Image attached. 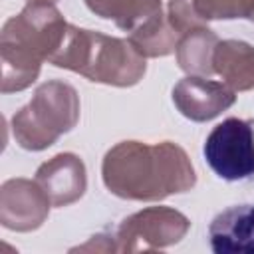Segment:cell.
<instances>
[{
  "instance_id": "1",
  "label": "cell",
  "mask_w": 254,
  "mask_h": 254,
  "mask_svg": "<svg viewBox=\"0 0 254 254\" xmlns=\"http://www.w3.org/2000/svg\"><path fill=\"white\" fill-rule=\"evenodd\" d=\"M101 177L111 194L127 200H163L196 185L187 151L173 141H121L105 153Z\"/></svg>"
},
{
  "instance_id": "2",
  "label": "cell",
  "mask_w": 254,
  "mask_h": 254,
  "mask_svg": "<svg viewBox=\"0 0 254 254\" xmlns=\"http://www.w3.org/2000/svg\"><path fill=\"white\" fill-rule=\"evenodd\" d=\"M67 22L52 2H28L16 16L8 18L0 32L2 93L30 87L44 62L60 50Z\"/></svg>"
},
{
  "instance_id": "3",
  "label": "cell",
  "mask_w": 254,
  "mask_h": 254,
  "mask_svg": "<svg viewBox=\"0 0 254 254\" xmlns=\"http://www.w3.org/2000/svg\"><path fill=\"white\" fill-rule=\"evenodd\" d=\"M50 64L113 87H131L147 71L145 58L133 48L129 38L123 40L71 24Z\"/></svg>"
},
{
  "instance_id": "4",
  "label": "cell",
  "mask_w": 254,
  "mask_h": 254,
  "mask_svg": "<svg viewBox=\"0 0 254 254\" xmlns=\"http://www.w3.org/2000/svg\"><path fill=\"white\" fill-rule=\"evenodd\" d=\"M79 121V95L73 85L52 79L36 87L32 99L12 115V135L26 151H44Z\"/></svg>"
},
{
  "instance_id": "5",
  "label": "cell",
  "mask_w": 254,
  "mask_h": 254,
  "mask_svg": "<svg viewBox=\"0 0 254 254\" xmlns=\"http://www.w3.org/2000/svg\"><path fill=\"white\" fill-rule=\"evenodd\" d=\"M202 155L222 181H246L254 177V125L248 119L228 117L206 135Z\"/></svg>"
},
{
  "instance_id": "6",
  "label": "cell",
  "mask_w": 254,
  "mask_h": 254,
  "mask_svg": "<svg viewBox=\"0 0 254 254\" xmlns=\"http://www.w3.org/2000/svg\"><path fill=\"white\" fill-rule=\"evenodd\" d=\"M190 220L171 206H149L119 222L113 232L115 252H145L173 246L185 238Z\"/></svg>"
},
{
  "instance_id": "7",
  "label": "cell",
  "mask_w": 254,
  "mask_h": 254,
  "mask_svg": "<svg viewBox=\"0 0 254 254\" xmlns=\"http://www.w3.org/2000/svg\"><path fill=\"white\" fill-rule=\"evenodd\" d=\"M52 200L30 179H8L0 187V222L8 230L32 232L50 216Z\"/></svg>"
},
{
  "instance_id": "8",
  "label": "cell",
  "mask_w": 254,
  "mask_h": 254,
  "mask_svg": "<svg viewBox=\"0 0 254 254\" xmlns=\"http://www.w3.org/2000/svg\"><path fill=\"white\" fill-rule=\"evenodd\" d=\"M236 93L222 81L206 79L204 75H187L173 87V103L179 113L190 121L204 123L232 107Z\"/></svg>"
},
{
  "instance_id": "9",
  "label": "cell",
  "mask_w": 254,
  "mask_h": 254,
  "mask_svg": "<svg viewBox=\"0 0 254 254\" xmlns=\"http://www.w3.org/2000/svg\"><path fill=\"white\" fill-rule=\"evenodd\" d=\"M36 181L52 200V206H69L85 194L87 171L75 153H58L38 167Z\"/></svg>"
},
{
  "instance_id": "10",
  "label": "cell",
  "mask_w": 254,
  "mask_h": 254,
  "mask_svg": "<svg viewBox=\"0 0 254 254\" xmlns=\"http://www.w3.org/2000/svg\"><path fill=\"white\" fill-rule=\"evenodd\" d=\"M208 240L216 254H254V204L220 210L208 224Z\"/></svg>"
},
{
  "instance_id": "11",
  "label": "cell",
  "mask_w": 254,
  "mask_h": 254,
  "mask_svg": "<svg viewBox=\"0 0 254 254\" xmlns=\"http://www.w3.org/2000/svg\"><path fill=\"white\" fill-rule=\"evenodd\" d=\"M214 73H218L234 91L254 89V46L242 40H222L212 56Z\"/></svg>"
},
{
  "instance_id": "12",
  "label": "cell",
  "mask_w": 254,
  "mask_h": 254,
  "mask_svg": "<svg viewBox=\"0 0 254 254\" xmlns=\"http://www.w3.org/2000/svg\"><path fill=\"white\" fill-rule=\"evenodd\" d=\"M218 42L216 34L206 26L181 34L175 50L179 67L189 75H212V56Z\"/></svg>"
},
{
  "instance_id": "13",
  "label": "cell",
  "mask_w": 254,
  "mask_h": 254,
  "mask_svg": "<svg viewBox=\"0 0 254 254\" xmlns=\"http://www.w3.org/2000/svg\"><path fill=\"white\" fill-rule=\"evenodd\" d=\"M89 12L113 22L125 32H133L149 18L163 12L161 0H83Z\"/></svg>"
},
{
  "instance_id": "14",
  "label": "cell",
  "mask_w": 254,
  "mask_h": 254,
  "mask_svg": "<svg viewBox=\"0 0 254 254\" xmlns=\"http://www.w3.org/2000/svg\"><path fill=\"white\" fill-rule=\"evenodd\" d=\"M181 34L169 24V18L159 12L157 16L149 18L133 32H129V42L133 48L147 60V58H163L177 50Z\"/></svg>"
},
{
  "instance_id": "15",
  "label": "cell",
  "mask_w": 254,
  "mask_h": 254,
  "mask_svg": "<svg viewBox=\"0 0 254 254\" xmlns=\"http://www.w3.org/2000/svg\"><path fill=\"white\" fill-rule=\"evenodd\" d=\"M196 16L206 24L210 20H234L254 14V0H192Z\"/></svg>"
},
{
  "instance_id": "16",
  "label": "cell",
  "mask_w": 254,
  "mask_h": 254,
  "mask_svg": "<svg viewBox=\"0 0 254 254\" xmlns=\"http://www.w3.org/2000/svg\"><path fill=\"white\" fill-rule=\"evenodd\" d=\"M167 18L169 24L179 32L185 34L189 30L206 26L194 12V2L192 0H169V8H167Z\"/></svg>"
},
{
  "instance_id": "17",
  "label": "cell",
  "mask_w": 254,
  "mask_h": 254,
  "mask_svg": "<svg viewBox=\"0 0 254 254\" xmlns=\"http://www.w3.org/2000/svg\"><path fill=\"white\" fill-rule=\"evenodd\" d=\"M28 2H52V4H56L58 0H28Z\"/></svg>"
},
{
  "instance_id": "18",
  "label": "cell",
  "mask_w": 254,
  "mask_h": 254,
  "mask_svg": "<svg viewBox=\"0 0 254 254\" xmlns=\"http://www.w3.org/2000/svg\"><path fill=\"white\" fill-rule=\"evenodd\" d=\"M250 22H254V14H252V16H250Z\"/></svg>"
}]
</instances>
